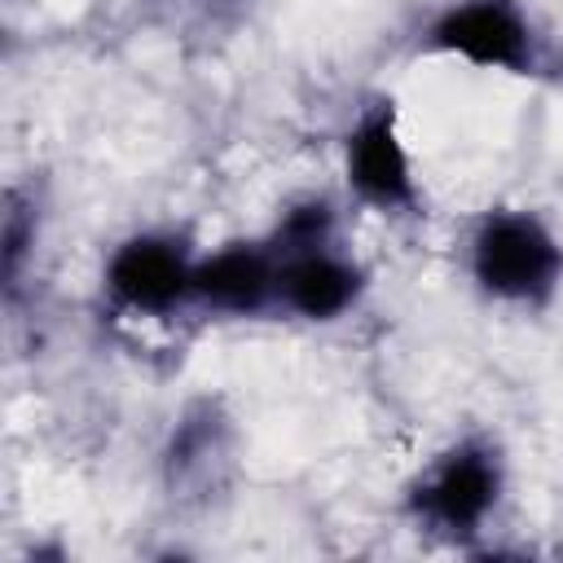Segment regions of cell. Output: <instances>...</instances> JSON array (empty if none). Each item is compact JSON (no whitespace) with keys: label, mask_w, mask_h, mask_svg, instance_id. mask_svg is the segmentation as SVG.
I'll return each instance as SVG.
<instances>
[{"label":"cell","mask_w":563,"mask_h":563,"mask_svg":"<svg viewBox=\"0 0 563 563\" xmlns=\"http://www.w3.org/2000/svg\"><path fill=\"white\" fill-rule=\"evenodd\" d=\"M431 48L515 75L532 66V31L515 0H462L444 9L431 26Z\"/></svg>","instance_id":"cell-2"},{"label":"cell","mask_w":563,"mask_h":563,"mask_svg":"<svg viewBox=\"0 0 563 563\" xmlns=\"http://www.w3.org/2000/svg\"><path fill=\"white\" fill-rule=\"evenodd\" d=\"M365 277L356 264L334 255L330 246H312L277 260V299H286L308 321H334L361 295Z\"/></svg>","instance_id":"cell-6"},{"label":"cell","mask_w":563,"mask_h":563,"mask_svg":"<svg viewBox=\"0 0 563 563\" xmlns=\"http://www.w3.org/2000/svg\"><path fill=\"white\" fill-rule=\"evenodd\" d=\"M347 180L374 207H413L418 194H413L409 154H405L400 132H396L391 106L369 110L347 132Z\"/></svg>","instance_id":"cell-5"},{"label":"cell","mask_w":563,"mask_h":563,"mask_svg":"<svg viewBox=\"0 0 563 563\" xmlns=\"http://www.w3.org/2000/svg\"><path fill=\"white\" fill-rule=\"evenodd\" d=\"M106 286L123 308L136 312H167L185 295H194V260L176 238L163 233H141L128 238L110 264H106Z\"/></svg>","instance_id":"cell-3"},{"label":"cell","mask_w":563,"mask_h":563,"mask_svg":"<svg viewBox=\"0 0 563 563\" xmlns=\"http://www.w3.org/2000/svg\"><path fill=\"white\" fill-rule=\"evenodd\" d=\"M330 229H334L330 207L325 202H303V207L286 211V220L277 224L273 255L286 260V255H299V251H312V246H330Z\"/></svg>","instance_id":"cell-8"},{"label":"cell","mask_w":563,"mask_h":563,"mask_svg":"<svg viewBox=\"0 0 563 563\" xmlns=\"http://www.w3.org/2000/svg\"><path fill=\"white\" fill-rule=\"evenodd\" d=\"M194 295L224 312H260L277 295V255L273 246L233 242L211 260L194 264Z\"/></svg>","instance_id":"cell-7"},{"label":"cell","mask_w":563,"mask_h":563,"mask_svg":"<svg viewBox=\"0 0 563 563\" xmlns=\"http://www.w3.org/2000/svg\"><path fill=\"white\" fill-rule=\"evenodd\" d=\"M501 488V471L497 457L484 444H457L453 453H444V462L422 479L413 506L453 532H471L484 523V515L493 510Z\"/></svg>","instance_id":"cell-4"},{"label":"cell","mask_w":563,"mask_h":563,"mask_svg":"<svg viewBox=\"0 0 563 563\" xmlns=\"http://www.w3.org/2000/svg\"><path fill=\"white\" fill-rule=\"evenodd\" d=\"M475 282L510 303H537L559 286L563 251L554 233L528 211H497L471 242Z\"/></svg>","instance_id":"cell-1"}]
</instances>
